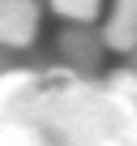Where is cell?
<instances>
[{
    "mask_svg": "<svg viewBox=\"0 0 137 146\" xmlns=\"http://www.w3.org/2000/svg\"><path fill=\"white\" fill-rule=\"evenodd\" d=\"M43 86V69L9 64L0 73V146H51L47 133L34 125V99Z\"/></svg>",
    "mask_w": 137,
    "mask_h": 146,
    "instance_id": "1",
    "label": "cell"
},
{
    "mask_svg": "<svg viewBox=\"0 0 137 146\" xmlns=\"http://www.w3.org/2000/svg\"><path fill=\"white\" fill-rule=\"evenodd\" d=\"M43 5L34 0H0V56H30L43 35Z\"/></svg>",
    "mask_w": 137,
    "mask_h": 146,
    "instance_id": "2",
    "label": "cell"
},
{
    "mask_svg": "<svg viewBox=\"0 0 137 146\" xmlns=\"http://www.w3.org/2000/svg\"><path fill=\"white\" fill-rule=\"evenodd\" d=\"M56 56H60V69H64V73L86 78V82H99L107 52H103L94 26H64L60 39H56Z\"/></svg>",
    "mask_w": 137,
    "mask_h": 146,
    "instance_id": "3",
    "label": "cell"
},
{
    "mask_svg": "<svg viewBox=\"0 0 137 146\" xmlns=\"http://www.w3.org/2000/svg\"><path fill=\"white\" fill-rule=\"evenodd\" d=\"M103 52L116 56H133L137 52V0H116V5L103 9V22L94 26Z\"/></svg>",
    "mask_w": 137,
    "mask_h": 146,
    "instance_id": "4",
    "label": "cell"
},
{
    "mask_svg": "<svg viewBox=\"0 0 137 146\" xmlns=\"http://www.w3.org/2000/svg\"><path fill=\"white\" fill-rule=\"evenodd\" d=\"M43 13L60 17L64 26H99L103 22V5L99 0H51V5H43Z\"/></svg>",
    "mask_w": 137,
    "mask_h": 146,
    "instance_id": "5",
    "label": "cell"
},
{
    "mask_svg": "<svg viewBox=\"0 0 137 146\" xmlns=\"http://www.w3.org/2000/svg\"><path fill=\"white\" fill-rule=\"evenodd\" d=\"M128 69H133V73H137V52H133V56H128Z\"/></svg>",
    "mask_w": 137,
    "mask_h": 146,
    "instance_id": "6",
    "label": "cell"
}]
</instances>
